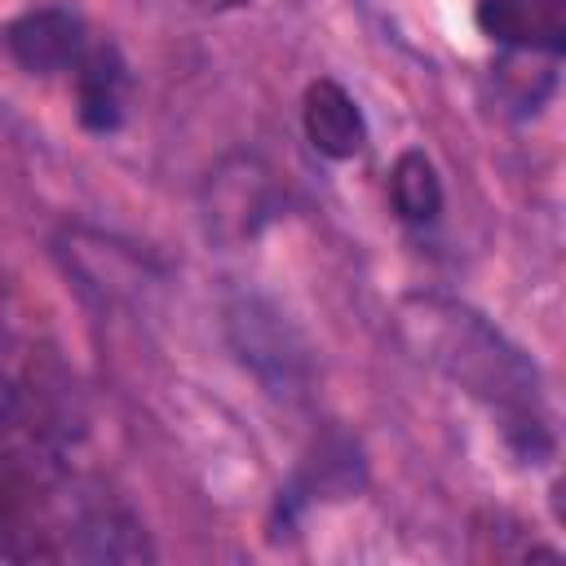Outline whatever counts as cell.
Returning <instances> with one entry per match:
<instances>
[{
    "label": "cell",
    "mask_w": 566,
    "mask_h": 566,
    "mask_svg": "<svg viewBox=\"0 0 566 566\" xmlns=\"http://www.w3.org/2000/svg\"><path fill=\"white\" fill-rule=\"evenodd\" d=\"M195 9H208V13H226V9H243V4H252V0H190Z\"/></svg>",
    "instance_id": "cell-8"
},
{
    "label": "cell",
    "mask_w": 566,
    "mask_h": 566,
    "mask_svg": "<svg viewBox=\"0 0 566 566\" xmlns=\"http://www.w3.org/2000/svg\"><path fill=\"white\" fill-rule=\"evenodd\" d=\"M71 80H75V111H80L84 128L111 133V128L124 124V111H128V66H124L115 44H93L88 40V49L75 62Z\"/></svg>",
    "instance_id": "cell-4"
},
{
    "label": "cell",
    "mask_w": 566,
    "mask_h": 566,
    "mask_svg": "<svg viewBox=\"0 0 566 566\" xmlns=\"http://www.w3.org/2000/svg\"><path fill=\"white\" fill-rule=\"evenodd\" d=\"M301 124H305L310 146L327 159H354L367 142V119H363L358 102L336 80H314L305 88Z\"/></svg>",
    "instance_id": "cell-5"
},
{
    "label": "cell",
    "mask_w": 566,
    "mask_h": 566,
    "mask_svg": "<svg viewBox=\"0 0 566 566\" xmlns=\"http://www.w3.org/2000/svg\"><path fill=\"white\" fill-rule=\"evenodd\" d=\"M389 199L398 208L402 221H433L442 212V181H438V168L429 164V155L420 150H407L398 155L394 172H389Z\"/></svg>",
    "instance_id": "cell-6"
},
{
    "label": "cell",
    "mask_w": 566,
    "mask_h": 566,
    "mask_svg": "<svg viewBox=\"0 0 566 566\" xmlns=\"http://www.w3.org/2000/svg\"><path fill=\"white\" fill-rule=\"evenodd\" d=\"M31 411H35V389H31L27 376L0 354V429L13 424V420H22V416H31Z\"/></svg>",
    "instance_id": "cell-7"
},
{
    "label": "cell",
    "mask_w": 566,
    "mask_h": 566,
    "mask_svg": "<svg viewBox=\"0 0 566 566\" xmlns=\"http://www.w3.org/2000/svg\"><path fill=\"white\" fill-rule=\"evenodd\" d=\"M398 332L407 349L455 380L464 394L500 416L504 438L539 460L548 451V416H544V385L535 363L478 310L447 301V296H407L398 305Z\"/></svg>",
    "instance_id": "cell-2"
},
{
    "label": "cell",
    "mask_w": 566,
    "mask_h": 566,
    "mask_svg": "<svg viewBox=\"0 0 566 566\" xmlns=\"http://www.w3.org/2000/svg\"><path fill=\"white\" fill-rule=\"evenodd\" d=\"M4 49L31 75H71L88 49V31L71 9L44 4L4 27Z\"/></svg>",
    "instance_id": "cell-3"
},
{
    "label": "cell",
    "mask_w": 566,
    "mask_h": 566,
    "mask_svg": "<svg viewBox=\"0 0 566 566\" xmlns=\"http://www.w3.org/2000/svg\"><path fill=\"white\" fill-rule=\"evenodd\" d=\"M4 562H137L150 557L133 513L80 478L40 411L0 429Z\"/></svg>",
    "instance_id": "cell-1"
}]
</instances>
